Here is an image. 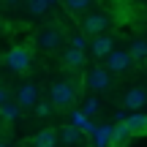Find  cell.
Here are the masks:
<instances>
[{
	"instance_id": "obj_1",
	"label": "cell",
	"mask_w": 147,
	"mask_h": 147,
	"mask_svg": "<svg viewBox=\"0 0 147 147\" xmlns=\"http://www.w3.org/2000/svg\"><path fill=\"white\" fill-rule=\"evenodd\" d=\"M74 98H76V90H74L71 82H55L52 87H49V101H52V106H57V109H68L74 104Z\"/></svg>"
},
{
	"instance_id": "obj_2",
	"label": "cell",
	"mask_w": 147,
	"mask_h": 147,
	"mask_svg": "<svg viewBox=\"0 0 147 147\" xmlns=\"http://www.w3.org/2000/svg\"><path fill=\"white\" fill-rule=\"evenodd\" d=\"M104 60H106L109 74H125V71L134 65V57H131V52H128V49H112Z\"/></svg>"
},
{
	"instance_id": "obj_3",
	"label": "cell",
	"mask_w": 147,
	"mask_h": 147,
	"mask_svg": "<svg viewBox=\"0 0 147 147\" xmlns=\"http://www.w3.org/2000/svg\"><path fill=\"white\" fill-rule=\"evenodd\" d=\"M5 65H8V71L14 74H25L30 68V52H27L25 47H14L5 52Z\"/></svg>"
},
{
	"instance_id": "obj_4",
	"label": "cell",
	"mask_w": 147,
	"mask_h": 147,
	"mask_svg": "<svg viewBox=\"0 0 147 147\" xmlns=\"http://www.w3.org/2000/svg\"><path fill=\"white\" fill-rule=\"evenodd\" d=\"M84 84H87L93 93H104V90H109L112 79H109V68H101V65H95V68L87 71V76H84Z\"/></svg>"
},
{
	"instance_id": "obj_5",
	"label": "cell",
	"mask_w": 147,
	"mask_h": 147,
	"mask_svg": "<svg viewBox=\"0 0 147 147\" xmlns=\"http://www.w3.org/2000/svg\"><path fill=\"white\" fill-rule=\"evenodd\" d=\"M109 25H112V16L106 14V11H95V14L84 16V22H82V30L87 33V36H98V33H104Z\"/></svg>"
},
{
	"instance_id": "obj_6",
	"label": "cell",
	"mask_w": 147,
	"mask_h": 147,
	"mask_svg": "<svg viewBox=\"0 0 147 147\" xmlns=\"http://www.w3.org/2000/svg\"><path fill=\"white\" fill-rule=\"evenodd\" d=\"M38 101V84L36 82H25L19 87V93H16V104L22 106V109H33Z\"/></svg>"
},
{
	"instance_id": "obj_7",
	"label": "cell",
	"mask_w": 147,
	"mask_h": 147,
	"mask_svg": "<svg viewBox=\"0 0 147 147\" xmlns=\"http://www.w3.org/2000/svg\"><path fill=\"white\" fill-rule=\"evenodd\" d=\"M144 104H147V90L142 87H131L123 95V109H128V112H139Z\"/></svg>"
},
{
	"instance_id": "obj_8",
	"label": "cell",
	"mask_w": 147,
	"mask_h": 147,
	"mask_svg": "<svg viewBox=\"0 0 147 147\" xmlns=\"http://www.w3.org/2000/svg\"><path fill=\"white\" fill-rule=\"evenodd\" d=\"M60 44H63V30H60V27H44V30L38 33V47L57 49Z\"/></svg>"
},
{
	"instance_id": "obj_9",
	"label": "cell",
	"mask_w": 147,
	"mask_h": 147,
	"mask_svg": "<svg viewBox=\"0 0 147 147\" xmlns=\"http://www.w3.org/2000/svg\"><path fill=\"white\" fill-rule=\"evenodd\" d=\"M90 49H93L95 57H106V55L115 49V38L106 36V33H98V36H93V41H90Z\"/></svg>"
},
{
	"instance_id": "obj_10",
	"label": "cell",
	"mask_w": 147,
	"mask_h": 147,
	"mask_svg": "<svg viewBox=\"0 0 147 147\" xmlns=\"http://www.w3.org/2000/svg\"><path fill=\"white\" fill-rule=\"evenodd\" d=\"M134 139V131L128 128L125 120H120L117 125H112V144H128Z\"/></svg>"
},
{
	"instance_id": "obj_11",
	"label": "cell",
	"mask_w": 147,
	"mask_h": 147,
	"mask_svg": "<svg viewBox=\"0 0 147 147\" xmlns=\"http://www.w3.org/2000/svg\"><path fill=\"white\" fill-rule=\"evenodd\" d=\"M60 142L63 144H79V142H84V131L79 125H63V131H60Z\"/></svg>"
},
{
	"instance_id": "obj_12",
	"label": "cell",
	"mask_w": 147,
	"mask_h": 147,
	"mask_svg": "<svg viewBox=\"0 0 147 147\" xmlns=\"http://www.w3.org/2000/svg\"><path fill=\"white\" fill-rule=\"evenodd\" d=\"M19 117H22V106L19 104H14V101H3V104H0V120L16 123Z\"/></svg>"
},
{
	"instance_id": "obj_13",
	"label": "cell",
	"mask_w": 147,
	"mask_h": 147,
	"mask_svg": "<svg viewBox=\"0 0 147 147\" xmlns=\"http://www.w3.org/2000/svg\"><path fill=\"white\" fill-rule=\"evenodd\" d=\"M63 63L68 65V68H82V65H84V49H76V47L65 49V55H63Z\"/></svg>"
},
{
	"instance_id": "obj_14",
	"label": "cell",
	"mask_w": 147,
	"mask_h": 147,
	"mask_svg": "<svg viewBox=\"0 0 147 147\" xmlns=\"http://www.w3.org/2000/svg\"><path fill=\"white\" fill-rule=\"evenodd\" d=\"M93 139H90V142L93 144H112V125H93Z\"/></svg>"
},
{
	"instance_id": "obj_15",
	"label": "cell",
	"mask_w": 147,
	"mask_h": 147,
	"mask_svg": "<svg viewBox=\"0 0 147 147\" xmlns=\"http://www.w3.org/2000/svg\"><path fill=\"white\" fill-rule=\"evenodd\" d=\"M30 142H33V144H38V147H55V144H57V136H55V131L44 128V131H41V134H36Z\"/></svg>"
},
{
	"instance_id": "obj_16",
	"label": "cell",
	"mask_w": 147,
	"mask_h": 147,
	"mask_svg": "<svg viewBox=\"0 0 147 147\" xmlns=\"http://www.w3.org/2000/svg\"><path fill=\"white\" fill-rule=\"evenodd\" d=\"M128 128H131L134 134H144L147 131V115H139V112H134L131 117H125Z\"/></svg>"
},
{
	"instance_id": "obj_17",
	"label": "cell",
	"mask_w": 147,
	"mask_h": 147,
	"mask_svg": "<svg viewBox=\"0 0 147 147\" xmlns=\"http://www.w3.org/2000/svg\"><path fill=\"white\" fill-rule=\"evenodd\" d=\"M128 52H131L134 60H144V57H147V41H142V38H134L131 47H128Z\"/></svg>"
},
{
	"instance_id": "obj_18",
	"label": "cell",
	"mask_w": 147,
	"mask_h": 147,
	"mask_svg": "<svg viewBox=\"0 0 147 147\" xmlns=\"http://www.w3.org/2000/svg\"><path fill=\"white\" fill-rule=\"evenodd\" d=\"M49 5H55V0H27V11H30V14H36V16L47 14Z\"/></svg>"
},
{
	"instance_id": "obj_19",
	"label": "cell",
	"mask_w": 147,
	"mask_h": 147,
	"mask_svg": "<svg viewBox=\"0 0 147 147\" xmlns=\"http://www.w3.org/2000/svg\"><path fill=\"white\" fill-rule=\"evenodd\" d=\"M63 3H65V8H68L71 14H84L95 0H63Z\"/></svg>"
},
{
	"instance_id": "obj_20",
	"label": "cell",
	"mask_w": 147,
	"mask_h": 147,
	"mask_svg": "<svg viewBox=\"0 0 147 147\" xmlns=\"http://www.w3.org/2000/svg\"><path fill=\"white\" fill-rule=\"evenodd\" d=\"M33 112H36V117H49L52 115V101H36V106H33Z\"/></svg>"
},
{
	"instance_id": "obj_21",
	"label": "cell",
	"mask_w": 147,
	"mask_h": 147,
	"mask_svg": "<svg viewBox=\"0 0 147 147\" xmlns=\"http://www.w3.org/2000/svg\"><path fill=\"white\" fill-rule=\"evenodd\" d=\"M98 109H101V106H98V98H95V95L84 101V115H87V117H93V115H95Z\"/></svg>"
},
{
	"instance_id": "obj_22",
	"label": "cell",
	"mask_w": 147,
	"mask_h": 147,
	"mask_svg": "<svg viewBox=\"0 0 147 147\" xmlns=\"http://www.w3.org/2000/svg\"><path fill=\"white\" fill-rule=\"evenodd\" d=\"M71 47H76V49H84V47H87V38L76 33V36H71Z\"/></svg>"
},
{
	"instance_id": "obj_23",
	"label": "cell",
	"mask_w": 147,
	"mask_h": 147,
	"mask_svg": "<svg viewBox=\"0 0 147 147\" xmlns=\"http://www.w3.org/2000/svg\"><path fill=\"white\" fill-rule=\"evenodd\" d=\"M3 101H8V93H5V90L0 87V104H3Z\"/></svg>"
},
{
	"instance_id": "obj_24",
	"label": "cell",
	"mask_w": 147,
	"mask_h": 147,
	"mask_svg": "<svg viewBox=\"0 0 147 147\" xmlns=\"http://www.w3.org/2000/svg\"><path fill=\"white\" fill-rule=\"evenodd\" d=\"M5 3H8V5H14V3H19V0H5Z\"/></svg>"
}]
</instances>
